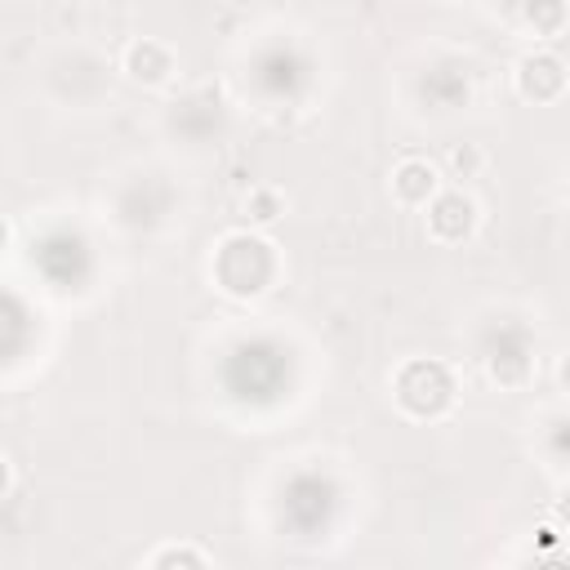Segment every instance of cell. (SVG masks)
Segmentation results:
<instances>
[{
	"mask_svg": "<svg viewBox=\"0 0 570 570\" xmlns=\"http://www.w3.org/2000/svg\"><path fill=\"white\" fill-rule=\"evenodd\" d=\"M272 276H276V254L263 236H249V232L223 236V245L214 254V281H218L223 294L254 298L272 285Z\"/></svg>",
	"mask_w": 570,
	"mask_h": 570,
	"instance_id": "cell-1",
	"label": "cell"
},
{
	"mask_svg": "<svg viewBox=\"0 0 570 570\" xmlns=\"http://www.w3.org/2000/svg\"><path fill=\"white\" fill-rule=\"evenodd\" d=\"M392 401L410 419H441L454 405V379L441 361H405L392 379Z\"/></svg>",
	"mask_w": 570,
	"mask_h": 570,
	"instance_id": "cell-2",
	"label": "cell"
},
{
	"mask_svg": "<svg viewBox=\"0 0 570 570\" xmlns=\"http://www.w3.org/2000/svg\"><path fill=\"white\" fill-rule=\"evenodd\" d=\"M423 209H428V236L436 245H463L476 232V223H481L476 200L468 191H459V187H450V191L441 187Z\"/></svg>",
	"mask_w": 570,
	"mask_h": 570,
	"instance_id": "cell-3",
	"label": "cell"
},
{
	"mask_svg": "<svg viewBox=\"0 0 570 570\" xmlns=\"http://www.w3.org/2000/svg\"><path fill=\"white\" fill-rule=\"evenodd\" d=\"M512 85L525 102H557L566 94V62L552 49H530L517 58Z\"/></svg>",
	"mask_w": 570,
	"mask_h": 570,
	"instance_id": "cell-4",
	"label": "cell"
},
{
	"mask_svg": "<svg viewBox=\"0 0 570 570\" xmlns=\"http://www.w3.org/2000/svg\"><path fill=\"white\" fill-rule=\"evenodd\" d=\"M174 71H178V58H174V49H169L165 40L142 36V40H134V45L125 49V76H129L134 85H142V89L169 85Z\"/></svg>",
	"mask_w": 570,
	"mask_h": 570,
	"instance_id": "cell-5",
	"label": "cell"
},
{
	"mask_svg": "<svg viewBox=\"0 0 570 570\" xmlns=\"http://www.w3.org/2000/svg\"><path fill=\"white\" fill-rule=\"evenodd\" d=\"M441 191V174L432 160L423 156H405L392 165V200L405 205V209H423L432 196Z\"/></svg>",
	"mask_w": 570,
	"mask_h": 570,
	"instance_id": "cell-6",
	"label": "cell"
},
{
	"mask_svg": "<svg viewBox=\"0 0 570 570\" xmlns=\"http://www.w3.org/2000/svg\"><path fill=\"white\" fill-rule=\"evenodd\" d=\"M240 214L249 218V227H272V223H281V214H285V196L276 191V187H249L245 191V200H240Z\"/></svg>",
	"mask_w": 570,
	"mask_h": 570,
	"instance_id": "cell-7",
	"label": "cell"
},
{
	"mask_svg": "<svg viewBox=\"0 0 570 570\" xmlns=\"http://www.w3.org/2000/svg\"><path fill=\"white\" fill-rule=\"evenodd\" d=\"M521 18L534 36H561L566 27V0H521Z\"/></svg>",
	"mask_w": 570,
	"mask_h": 570,
	"instance_id": "cell-8",
	"label": "cell"
},
{
	"mask_svg": "<svg viewBox=\"0 0 570 570\" xmlns=\"http://www.w3.org/2000/svg\"><path fill=\"white\" fill-rule=\"evenodd\" d=\"M147 566H151V570H174V566L205 570V566H209V552H200V548H191V543H165V548H156V552L147 557Z\"/></svg>",
	"mask_w": 570,
	"mask_h": 570,
	"instance_id": "cell-9",
	"label": "cell"
},
{
	"mask_svg": "<svg viewBox=\"0 0 570 570\" xmlns=\"http://www.w3.org/2000/svg\"><path fill=\"white\" fill-rule=\"evenodd\" d=\"M445 160H450V174H454V178H476V174L485 169V151H481L476 142H454Z\"/></svg>",
	"mask_w": 570,
	"mask_h": 570,
	"instance_id": "cell-10",
	"label": "cell"
},
{
	"mask_svg": "<svg viewBox=\"0 0 570 570\" xmlns=\"http://www.w3.org/2000/svg\"><path fill=\"white\" fill-rule=\"evenodd\" d=\"M9 490H13V468H9V459L0 454V499H9Z\"/></svg>",
	"mask_w": 570,
	"mask_h": 570,
	"instance_id": "cell-11",
	"label": "cell"
},
{
	"mask_svg": "<svg viewBox=\"0 0 570 570\" xmlns=\"http://www.w3.org/2000/svg\"><path fill=\"white\" fill-rule=\"evenodd\" d=\"M9 240H13V232H9V223H4V218H0V258H4V254H9Z\"/></svg>",
	"mask_w": 570,
	"mask_h": 570,
	"instance_id": "cell-12",
	"label": "cell"
},
{
	"mask_svg": "<svg viewBox=\"0 0 570 570\" xmlns=\"http://www.w3.org/2000/svg\"><path fill=\"white\" fill-rule=\"evenodd\" d=\"M445 4H468V0H445Z\"/></svg>",
	"mask_w": 570,
	"mask_h": 570,
	"instance_id": "cell-13",
	"label": "cell"
},
{
	"mask_svg": "<svg viewBox=\"0 0 570 570\" xmlns=\"http://www.w3.org/2000/svg\"><path fill=\"white\" fill-rule=\"evenodd\" d=\"M214 4H223V0H214Z\"/></svg>",
	"mask_w": 570,
	"mask_h": 570,
	"instance_id": "cell-14",
	"label": "cell"
}]
</instances>
